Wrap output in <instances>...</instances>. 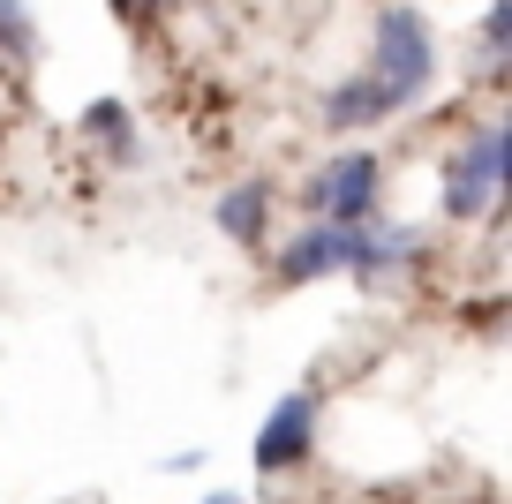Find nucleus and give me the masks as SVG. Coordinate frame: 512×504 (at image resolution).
Masks as SVG:
<instances>
[{
    "mask_svg": "<svg viewBox=\"0 0 512 504\" xmlns=\"http://www.w3.org/2000/svg\"><path fill=\"white\" fill-rule=\"evenodd\" d=\"M430 76H437L430 23H422L415 8H384V16H377V68H369V83L384 91V106H392V113L415 106V98L430 91Z\"/></svg>",
    "mask_w": 512,
    "mask_h": 504,
    "instance_id": "f257e3e1",
    "label": "nucleus"
},
{
    "mask_svg": "<svg viewBox=\"0 0 512 504\" xmlns=\"http://www.w3.org/2000/svg\"><path fill=\"white\" fill-rule=\"evenodd\" d=\"M505 128H475L467 136V151L452 158V174H445V211L452 219H482V211L497 204V189H505Z\"/></svg>",
    "mask_w": 512,
    "mask_h": 504,
    "instance_id": "f03ea898",
    "label": "nucleus"
},
{
    "mask_svg": "<svg viewBox=\"0 0 512 504\" xmlns=\"http://www.w3.org/2000/svg\"><path fill=\"white\" fill-rule=\"evenodd\" d=\"M309 211L332 219V226H369L377 219V158L369 151L332 158V166L317 174V189H309Z\"/></svg>",
    "mask_w": 512,
    "mask_h": 504,
    "instance_id": "7ed1b4c3",
    "label": "nucleus"
},
{
    "mask_svg": "<svg viewBox=\"0 0 512 504\" xmlns=\"http://www.w3.org/2000/svg\"><path fill=\"white\" fill-rule=\"evenodd\" d=\"M354 249H362V226H302V234L279 249V279L287 286H309V279H332V271H354Z\"/></svg>",
    "mask_w": 512,
    "mask_h": 504,
    "instance_id": "20e7f679",
    "label": "nucleus"
},
{
    "mask_svg": "<svg viewBox=\"0 0 512 504\" xmlns=\"http://www.w3.org/2000/svg\"><path fill=\"white\" fill-rule=\"evenodd\" d=\"M309 452H317V399L287 392L272 414H264V429H256V467H264V474H287V467H302Z\"/></svg>",
    "mask_w": 512,
    "mask_h": 504,
    "instance_id": "39448f33",
    "label": "nucleus"
},
{
    "mask_svg": "<svg viewBox=\"0 0 512 504\" xmlns=\"http://www.w3.org/2000/svg\"><path fill=\"white\" fill-rule=\"evenodd\" d=\"M211 219H219L226 241L256 249V241H264V226H272V196H264V181H241V189H226L219 204H211Z\"/></svg>",
    "mask_w": 512,
    "mask_h": 504,
    "instance_id": "423d86ee",
    "label": "nucleus"
},
{
    "mask_svg": "<svg viewBox=\"0 0 512 504\" xmlns=\"http://www.w3.org/2000/svg\"><path fill=\"white\" fill-rule=\"evenodd\" d=\"M384 113H392V106H384V91L369 76L339 83V91L324 98V121H332V128H369V121H384Z\"/></svg>",
    "mask_w": 512,
    "mask_h": 504,
    "instance_id": "0eeeda50",
    "label": "nucleus"
},
{
    "mask_svg": "<svg viewBox=\"0 0 512 504\" xmlns=\"http://www.w3.org/2000/svg\"><path fill=\"white\" fill-rule=\"evenodd\" d=\"M83 136H106V151H113V158H128V151H136V136H128V113L113 106V98H98V106L83 113Z\"/></svg>",
    "mask_w": 512,
    "mask_h": 504,
    "instance_id": "6e6552de",
    "label": "nucleus"
},
{
    "mask_svg": "<svg viewBox=\"0 0 512 504\" xmlns=\"http://www.w3.org/2000/svg\"><path fill=\"white\" fill-rule=\"evenodd\" d=\"M38 46V23H31V8H23V0H0V53H31Z\"/></svg>",
    "mask_w": 512,
    "mask_h": 504,
    "instance_id": "1a4fd4ad",
    "label": "nucleus"
},
{
    "mask_svg": "<svg viewBox=\"0 0 512 504\" xmlns=\"http://www.w3.org/2000/svg\"><path fill=\"white\" fill-rule=\"evenodd\" d=\"M505 38H512V0H490V16H482V46L505 53Z\"/></svg>",
    "mask_w": 512,
    "mask_h": 504,
    "instance_id": "9d476101",
    "label": "nucleus"
},
{
    "mask_svg": "<svg viewBox=\"0 0 512 504\" xmlns=\"http://www.w3.org/2000/svg\"><path fill=\"white\" fill-rule=\"evenodd\" d=\"M121 16H151V8H166V0H113Z\"/></svg>",
    "mask_w": 512,
    "mask_h": 504,
    "instance_id": "9b49d317",
    "label": "nucleus"
},
{
    "mask_svg": "<svg viewBox=\"0 0 512 504\" xmlns=\"http://www.w3.org/2000/svg\"><path fill=\"white\" fill-rule=\"evenodd\" d=\"M204 504H234V497H204Z\"/></svg>",
    "mask_w": 512,
    "mask_h": 504,
    "instance_id": "f8f14e48",
    "label": "nucleus"
}]
</instances>
